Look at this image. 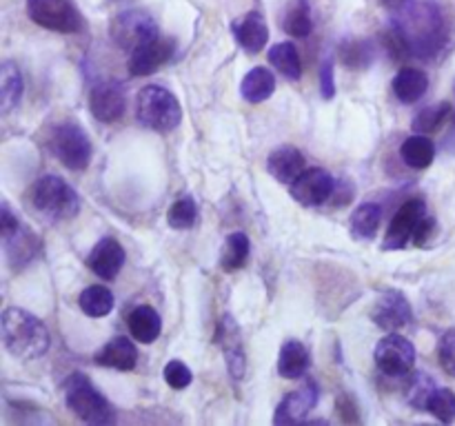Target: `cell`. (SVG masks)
<instances>
[{
    "label": "cell",
    "instance_id": "1",
    "mask_svg": "<svg viewBox=\"0 0 455 426\" xmlns=\"http://www.w3.org/2000/svg\"><path fill=\"white\" fill-rule=\"evenodd\" d=\"M393 27L400 34L409 56L415 58H436L446 45L449 27L440 7L433 3H413L409 0L393 20Z\"/></svg>",
    "mask_w": 455,
    "mask_h": 426
},
{
    "label": "cell",
    "instance_id": "2",
    "mask_svg": "<svg viewBox=\"0 0 455 426\" xmlns=\"http://www.w3.org/2000/svg\"><path fill=\"white\" fill-rule=\"evenodd\" d=\"M5 349L19 360H38L50 351L51 337L41 318L29 311L10 306L0 318Z\"/></svg>",
    "mask_w": 455,
    "mask_h": 426
},
{
    "label": "cell",
    "instance_id": "3",
    "mask_svg": "<svg viewBox=\"0 0 455 426\" xmlns=\"http://www.w3.org/2000/svg\"><path fill=\"white\" fill-rule=\"evenodd\" d=\"M29 200H32L34 209L51 222L69 221L81 211V198H78L76 189L56 174H47L36 180L29 191Z\"/></svg>",
    "mask_w": 455,
    "mask_h": 426
},
{
    "label": "cell",
    "instance_id": "4",
    "mask_svg": "<svg viewBox=\"0 0 455 426\" xmlns=\"http://www.w3.org/2000/svg\"><path fill=\"white\" fill-rule=\"evenodd\" d=\"M135 118L143 127L169 134L182 120V107L176 96L158 85H147L135 96Z\"/></svg>",
    "mask_w": 455,
    "mask_h": 426
},
{
    "label": "cell",
    "instance_id": "5",
    "mask_svg": "<svg viewBox=\"0 0 455 426\" xmlns=\"http://www.w3.org/2000/svg\"><path fill=\"white\" fill-rule=\"evenodd\" d=\"M65 402H67L69 411L76 413L87 424L104 426L116 422V413H113L112 404L91 384L89 377H85L82 373H73L69 377L67 386H65Z\"/></svg>",
    "mask_w": 455,
    "mask_h": 426
},
{
    "label": "cell",
    "instance_id": "6",
    "mask_svg": "<svg viewBox=\"0 0 455 426\" xmlns=\"http://www.w3.org/2000/svg\"><path fill=\"white\" fill-rule=\"evenodd\" d=\"M47 147L54 153L56 160L63 162L67 169L82 171L89 167L91 153V138L78 122H58L50 129L47 136Z\"/></svg>",
    "mask_w": 455,
    "mask_h": 426
},
{
    "label": "cell",
    "instance_id": "7",
    "mask_svg": "<svg viewBox=\"0 0 455 426\" xmlns=\"http://www.w3.org/2000/svg\"><path fill=\"white\" fill-rule=\"evenodd\" d=\"M27 16L50 32L78 34L82 29V14L73 0H27Z\"/></svg>",
    "mask_w": 455,
    "mask_h": 426
},
{
    "label": "cell",
    "instance_id": "8",
    "mask_svg": "<svg viewBox=\"0 0 455 426\" xmlns=\"http://www.w3.org/2000/svg\"><path fill=\"white\" fill-rule=\"evenodd\" d=\"M158 36V25L151 19V14L143 10L122 12L112 23V41L129 54L147 45V43L156 41Z\"/></svg>",
    "mask_w": 455,
    "mask_h": 426
},
{
    "label": "cell",
    "instance_id": "9",
    "mask_svg": "<svg viewBox=\"0 0 455 426\" xmlns=\"http://www.w3.org/2000/svg\"><path fill=\"white\" fill-rule=\"evenodd\" d=\"M375 367L391 377H402L413 371L415 364V346L406 340L405 336L389 333L387 337L378 342L375 346Z\"/></svg>",
    "mask_w": 455,
    "mask_h": 426
},
{
    "label": "cell",
    "instance_id": "10",
    "mask_svg": "<svg viewBox=\"0 0 455 426\" xmlns=\"http://www.w3.org/2000/svg\"><path fill=\"white\" fill-rule=\"evenodd\" d=\"M424 218H427V202L420 200V198L405 202L396 211L391 222H389L387 236H384L382 243L384 252H400V249H405Z\"/></svg>",
    "mask_w": 455,
    "mask_h": 426
},
{
    "label": "cell",
    "instance_id": "11",
    "mask_svg": "<svg viewBox=\"0 0 455 426\" xmlns=\"http://www.w3.org/2000/svg\"><path fill=\"white\" fill-rule=\"evenodd\" d=\"M335 189L334 175L320 167L305 169L291 182V198L302 206H318L329 200Z\"/></svg>",
    "mask_w": 455,
    "mask_h": 426
},
{
    "label": "cell",
    "instance_id": "12",
    "mask_svg": "<svg viewBox=\"0 0 455 426\" xmlns=\"http://www.w3.org/2000/svg\"><path fill=\"white\" fill-rule=\"evenodd\" d=\"M89 109L98 122H104V125L118 122L125 116L127 109L125 89L112 81L98 82L89 91Z\"/></svg>",
    "mask_w": 455,
    "mask_h": 426
},
{
    "label": "cell",
    "instance_id": "13",
    "mask_svg": "<svg viewBox=\"0 0 455 426\" xmlns=\"http://www.w3.org/2000/svg\"><path fill=\"white\" fill-rule=\"evenodd\" d=\"M371 320H374L382 331L391 333L406 327V324L413 320V311H411V305L405 298V293L391 289V291H384L382 296L375 300L374 309H371Z\"/></svg>",
    "mask_w": 455,
    "mask_h": 426
},
{
    "label": "cell",
    "instance_id": "14",
    "mask_svg": "<svg viewBox=\"0 0 455 426\" xmlns=\"http://www.w3.org/2000/svg\"><path fill=\"white\" fill-rule=\"evenodd\" d=\"M318 393H320V391H318L316 382H307L305 386H300V389H296L293 393H289L287 398L278 404V408H275L274 424L287 426L307 420V415L318 404Z\"/></svg>",
    "mask_w": 455,
    "mask_h": 426
},
{
    "label": "cell",
    "instance_id": "15",
    "mask_svg": "<svg viewBox=\"0 0 455 426\" xmlns=\"http://www.w3.org/2000/svg\"><path fill=\"white\" fill-rule=\"evenodd\" d=\"M176 51V45H174L172 38H156V41L147 43L140 50L131 51L129 63H127V69H129L131 76H151L156 69L163 67L169 58Z\"/></svg>",
    "mask_w": 455,
    "mask_h": 426
},
{
    "label": "cell",
    "instance_id": "16",
    "mask_svg": "<svg viewBox=\"0 0 455 426\" xmlns=\"http://www.w3.org/2000/svg\"><path fill=\"white\" fill-rule=\"evenodd\" d=\"M87 267L94 271L98 278L113 280L120 269L125 267V249L118 240L104 238L91 249L89 258H87Z\"/></svg>",
    "mask_w": 455,
    "mask_h": 426
},
{
    "label": "cell",
    "instance_id": "17",
    "mask_svg": "<svg viewBox=\"0 0 455 426\" xmlns=\"http://www.w3.org/2000/svg\"><path fill=\"white\" fill-rule=\"evenodd\" d=\"M231 32H234L235 41L243 47L247 54H260L266 47L269 41V27H266V20L262 19V14L258 12H249L243 19L234 20L231 23Z\"/></svg>",
    "mask_w": 455,
    "mask_h": 426
},
{
    "label": "cell",
    "instance_id": "18",
    "mask_svg": "<svg viewBox=\"0 0 455 426\" xmlns=\"http://www.w3.org/2000/svg\"><path fill=\"white\" fill-rule=\"evenodd\" d=\"M218 342H220L222 351H225L229 376H234L235 380H243L244 371H247V358H244L240 329L231 315H225V318H222L220 329H218Z\"/></svg>",
    "mask_w": 455,
    "mask_h": 426
},
{
    "label": "cell",
    "instance_id": "19",
    "mask_svg": "<svg viewBox=\"0 0 455 426\" xmlns=\"http://www.w3.org/2000/svg\"><path fill=\"white\" fill-rule=\"evenodd\" d=\"M266 171L278 182L291 184L305 171V156H302L300 149L291 147V144H282V147L274 149L269 153V158H266Z\"/></svg>",
    "mask_w": 455,
    "mask_h": 426
},
{
    "label": "cell",
    "instance_id": "20",
    "mask_svg": "<svg viewBox=\"0 0 455 426\" xmlns=\"http://www.w3.org/2000/svg\"><path fill=\"white\" fill-rule=\"evenodd\" d=\"M94 362L98 367L116 368V371H131V368H135V362H138V349H135V345L129 337L118 336L96 353Z\"/></svg>",
    "mask_w": 455,
    "mask_h": 426
},
{
    "label": "cell",
    "instance_id": "21",
    "mask_svg": "<svg viewBox=\"0 0 455 426\" xmlns=\"http://www.w3.org/2000/svg\"><path fill=\"white\" fill-rule=\"evenodd\" d=\"M391 89L400 103L413 105L427 94L428 76L422 72V69L405 67L396 74V78H393L391 82Z\"/></svg>",
    "mask_w": 455,
    "mask_h": 426
},
{
    "label": "cell",
    "instance_id": "22",
    "mask_svg": "<svg viewBox=\"0 0 455 426\" xmlns=\"http://www.w3.org/2000/svg\"><path fill=\"white\" fill-rule=\"evenodd\" d=\"M127 324H129L131 337H135L143 345L156 342V337H160V331H163V320H160L158 311L147 305L135 306L127 318Z\"/></svg>",
    "mask_w": 455,
    "mask_h": 426
},
{
    "label": "cell",
    "instance_id": "23",
    "mask_svg": "<svg viewBox=\"0 0 455 426\" xmlns=\"http://www.w3.org/2000/svg\"><path fill=\"white\" fill-rule=\"evenodd\" d=\"M275 91V76L266 67H253L240 82V94L247 103L260 105Z\"/></svg>",
    "mask_w": 455,
    "mask_h": 426
},
{
    "label": "cell",
    "instance_id": "24",
    "mask_svg": "<svg viewBox=\"0 0 455 426\" xmlns=\"http://www.w3.org/2000/svg\"><path fill=\"white\" fill-rule=\"evenodd\" d=\"M309 368V351L307 346L297 340L284 342L278 358V373L287 380H297L307 373Z\"/></svg>",
    "mask_w": 455,
    "mask_h": 426
},
{
    "label": "cell",
    "instance_id": "25",
    "mask_svg": "<svg viewBox=\"0 0 455 426\" xmlns=\"http://www.w3.org/2000/svg\"><path fill=\"white\" fill-rule=\"evenodd\" d=\"M23 74H20L19 65L7 60L0 67V105H3V112L10 113L14 112L20 105L23 98Z\"/></svg>",
    "mask_w": 455,
    "mask_h": 426
},
{
    "label": "cell",
    "instance_id": "26",
    "mask_svg": "<svg viewBox=\"0 0 455 426\" xmlns=\"http://www.w3.org/2000/svg\"><path fill=\"white\" fill-rule=\"evenodd\" d=\"M280 27L293 38H307L313 29L309 0H289L282 20H280Z\"/></svg>",
    "mask_w": 455,
    "mask_h": 426
},
{
    "label": "cell",
    "instance_id": "27",
    "mask_svg": "<svg viewBox=\"0 0 455 426\" xmlns=\"http://www.w3.org/2000/svg\"><path fill=\"white\" fill-rule=\"evenodd\" d=\"M400 158L411 169H427L436 160V144L427 138V134L409 136L400 147Z\"/></svg>",
    "mask_w": 455,
    "mask_h": 426
},
{
    "label": "cell",
    "instance_id": "28",
    "mask_svg": "<svg viewBox=\"0 0 455 426\" xmlns=\"http://www.w3.org/2000/svg\"><path fill=\"white\" fill-rule=\"evenodd\" d=\"M38 247H41V243H38L36 236L29 234L23 227L14 236L5 238L7 258H10V262L14 267H25L27 262H32L36 258Z\"/></svg>",
    "mask_w": 455,
    "mask_h": 426
},
{
    "label": "cell",
    "instance_id": "29",
    "mask_svg": "<svg viewBox=\"0 0 455 426\" xmlns=\"http://www.w3.org/2000/svg\"><path fill=\"white\" fill-rule=\"evenodd\" d=\"M78 305H81L82 314L89 315V318H104L113 311L116 305V298L103 284H94V287H87L85 291L78 298Z\"/></svg>",
    "mask_w": 455,
    "mask_h": 426
},
{
    "label": "cell",
    "instance_id": "30",
    "mask_svg": "<svg viewBox=\"0 0 455 426\" xmlns=\"http://www.w3.org/2000/svg\"><path fill=\"white\" fill-rule=\"evenodd\" d=\"M269 63L289 81H297L302 76V63L297 47L293 43H278L269 50Z\"/></svg>",
    "mask_w": 455,
    "mask_h": 426
},
{
    "label": "cell",
    "instance_id": "31",
    "mask_svg": "<svg viewBox=\"0 0 455 426\" xmlns=\"http://www.w3.org/2000/svg\"><path fill=\"white\" fill-rule=\"evenodd\" d=\"M380 221H382V206L375 202H362L351 216L353 236L360 240H371L378 231Z\"/></svg>",
    "mask_w": 455,
    "mask_h": 426
},
{
    "label": "cell",
    "instance_id": "32",
    "mask_svg": "<svg viewBox=\"0 0 455 426\" xmlns=\"http://www.w3.org/2000/svg\"><path fill=\"white\" fill-rule=\"evenodd\" d=\"M249 249H251V244H249L247 234H243V231L231 234L229 238H227L225 249H222V258H220L222 269H225L227 274L243 269L249 260Z\"/></svg>",
    "mask_w": 455,
    "mask_h": 426
},
{
    "label": "cell",
    "instance_id": "33",
    "mask_svg": "<svg viewBox=\"0 0 455 426\" xmlns=\"http://www.w3.org/2000/svg\"><path fill=\"white\" fill-rule=\"evenodd\" d=\"M338 58L349 69H366L375 58L369 41H344L338 50Z\"/></svg>",
    "mask_w": 455,
    "mask_h": 426
},
{
    "label": "cell",
    "instance_id": "34",
    "mask_svg": "<svg viewBox=\"0 0 455 426\" xmlns=\"http://www.w3.org/2000/svg\"><path fill=\"white\" fill-rule=\"evenodd\" d=\"M449 116H451V105L436 103V105H431V107H427V109H422V112L415 113L411 127H413L415 134H433V131H437L442 125H444V120Z\"/></svg>",
    "mask_w": 455,
    "mask_h": 426
},
{
    "label": "cell",
    "instance_id": "35",
    "mask_svg": "<svg viewBox=\"0 0 455 426\" xmlns=\"http://www.w3.org/2000/svg\"><path fill=\"white\" fill-rule=\"evenodd\" d=\"M196 218H198V206L191 198H181L172 205L167 213V222L172 229L187 231L196 225Z\"/></svg>",
    "mask_w": 455,
    "mask_h": 426
},
{
    "label": "cell",
    "instance_id": "36",
    "mask_svg": "<svg viewBox=\"0 0 455 426\" xmlns=\"http://www.w3.org/2000/svg\"><path fill=\"white\" fill-rule=\"evenodd\" d=\"M428 413L436 420L451 424L455 422V393L451 389H436L433 391L431 399H428Z\"/></svg>",
    "mask_w": 455,
    "mask_h": 426
},
{
    "label": "cell",
    "instance_id": "37",
    "mask_svg": "<svg viewBox=\"0 0 455 426\" xmlns=\"http://www.w3.org/2000/svg\"><path fill=\"white\" fill-rule=\"evenodd\" d=\"M436 389L437 386L431 377L424 376V373H418V376L409 382V389H406L409 393H406V399H409L411 407L418 408V411H427L428 399H431L433 391Z\"/></svg>",
    "mask_w": 455,
    "mask_h": 426
},
{
    "label": "cell",
    "instance_id": "38",
    "mask_svg": "<svg viewBox=\"0 0 455 426\" xmlns=\"http://www.w3.org/2000/svg\"><path fill=\"white\" fill-rule=\"evenodd\" d=\"M437 362L444 368V373L455 377V327L442 333L440 342H437Z\"/></svg>",
    "mask_w": 455,
    "mask_h": 426
},
{
    "label": "cell",
    "instance_id": "39",
    "mask_svg": "<svg viewBox=\"0 0 455 426\" xmlns=\"http://www.w3.org/2000/svg\"><path fill=\"white\" fill-rule=\"evenodd\" d=\"M191 380H194V373L189 371V367H187L185 362H181V360L167 362V367H165V382H167L172 389H187V386L191 384Z\"/></svg>",
    "mask_w": 455,
    "mask_h": 426
},
{
    "label": "cell",
    "instance_id": "40",
    "mask_svg": "<svg viewBox=\"0 0 455 426\" xmlns=\"http://www.w3.org/2000/svg\"><path fill=\"white\" fill-rule=\"evenodd\" d=\"M320 94L325 100H331L335 96L334 60H325V63L320 65Z\"/></svg>",
    "mask_w": 455,
    "mask_h": 426
},
{
    "label": "cell",
    "instance_id": "41",
    "mask_svg": "<svg viewBox=\"0 0 455 426\" xmlns=\"http://www.w3.org/2000/svg\"><path fill=\"white\" fill-rule=\"evenodd\" d=\"M0 222H3V227H0L3 229V240L10 238V236H14L20 229L19 218L14 216V211L10 209L7 202H3V206H0Z\"/></svg>",
    "mask_w": 455,
    "mask_h": 426
},
{
    "label": "cell",
    "instance_id": "42",
    "mask_svg": "<svg viewBox=\"0 0 455 426\" xmlns=\"http://www.w3.org/2000/svg\"><path fill=\"white\" fill-rule=\"evenodd\" d=\"M433 229H436V222H433L431 218L427 216V218H424L422 222H420L418 229H415V234H413V243L418 244V247H422L424 243H428V238H431Z\"/></svg>",
    "mask_w": 455,
    "mask_h": 426
},
{
    "label": "cell",
    "instance_id": "43",
    "mask_svg": "<svg viewBox=\"0 0 455 426\" xmlns=\"http://www.w3.org/2000/svg\"><path fill=\"white\" fill-rule=\"evenodd\" d=\"M406 3H409V0H380V5L387 7V10L391 12H400Z\"/></svg>",
    "mask_w": 455,
    "mask_h": 426
},
{
    "label": "cell",
    "instance_id": "44",
    "mask_svg": "<svg viewBox=\"0 0 455 426\" xmlns=\"http://www.w3.org/2000/svg\"><path fill=\"white\" fill-rule=\"evenodd\" d=\"M449 144H455V116H453V131L449 136Z\"/></svg>",
    "mask_w": 455,
    "mask_h": 426
}]
</instances>
